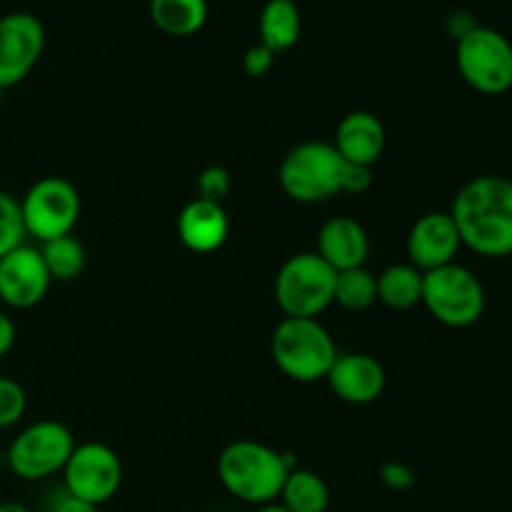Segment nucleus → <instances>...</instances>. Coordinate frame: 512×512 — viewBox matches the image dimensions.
<instances>
[{
    "instance_id": "obj_18",
    "label": "nucleus",
    "mask_w": 512,
    "mask_h": 512,
    "mask_svg": "<svg viewBox=\"0 0 512 512\" xmlns=\"http://www.w3.org/2000/svg\"><path fill=\"white\" fill-rule=\"evenodd\" d=\"M260 43L275 55L285 53L300 40L303 18L295 0H268L260 10Z\"/></svg>"
},
{
    "instance_id": "obj_6",
    "label": "nucleus",
    "mask_w": 512,
    "mask_h": 512,
    "mask_svg": "<svg viewBox=\"0 0 512 512\" xmlns=\"http://www.w3.org/2000/svg\"><path fill=\"white\" fill-rule=\"evenodd\" d=\"M485 285L478 275L460 263L443 265L423 273V300L430 315L445 328H470L485 313Z\"/></svg>"
},
{
    "instance_id": "obj_34",
    "label": "nucleus",
    "mask_w": 512,
    "mask_h": 512,
    "mask_svg": "<svg viewBox=\"0 0 512 512\" xmlns=\"http://www.w3.org/2000/svg\"><path fill=\"white\" fill-rule=\"evenodd\" d=\"M255 512H290V510H285L283 505L278 503V500H275V503H268V505H260V508H255Z\"/></svg>"
},
{
    "instance_id": "obj_14",
    "label": "nucleus",
    "mask_w": 512,
    "mask_h": 512,
    "mask_svg": "<svg viewBox=\"0 0 512 512\" xmlns=\"http://www.w3.org/2000/svg\"><path fill=\"white\" fill-rule=\"evenodd\" d=\"M325 383L335 393V398L348 405H370L385 393L383 363L368 353H338Z\"/></svg>"
},
{
    "instance_id": "obj_27",
    "label": "nucleus",
    "mask_w": 512,
    "mask_h": 512,
    "mask_svg": "<svg viewBox=\"0 0 512 512\" xmlns=\"http://www.w3.org/2000/svg\"><path fill=\"white\" fill-rule=\"evenodd\" d=\"M378 478L385 488L395 490V493H405V490L415 488V483H418L415 470L408 463H400V460H388V463L380 465Z\"/></svg>"
},
{
    "instance_id": "obj_16",
    "label": "nucleus",
    "mask_w": 512,
    "mask_h": 512,
    "mask_svg": "<svg viewBox=\"0 0 512 512\" xmlns=\"http://www.w3.org/2000/svg\"><path fill=\"white\" fill-rule=\"evenodd\" d=\"M315 253L335 270L363 268L370 255L368 230L350 215H335L325 220L318 230V248Z\"/></svg>"
},
{
    "instance_id": "obj_8",
    "label": "nucleus",
    "mask_w": 512,
    "mask_h": 512,
    "mask_svg": "<svg viewBox=\"0 0 512 512\" xmlns=\"http://www.w3.org/2000/svg\"><path fill=\"white\" fill-rule=\"evenodd\" d=\"M18 203L25 235L35 238L40 245L63 235H73L83 208L78 188L68 178L58 175L35 180Z\"/></svg>"
},
{
    "instance_id": "obj_35",
    "label": "nucleus",
    "mask_w": 512,
    "mask_h": 512,
    "mask_svg": "<svg viewBox=\"0 0 512 512\" xmlns=\"http://www.w3.org/2000/svg\"><path fill=\"white\" fill-rule=\"evenodd\" d=\"M3 93H5V90H0V103H3Z\"/></svg>"
},
{
    "instance_id": "obj_33",
    "label": "nucleus",
    "mask_w": 512,
    "mask_h": 512,
    "mask_svg": "<svg viewBox=\"0 0 512 512\" xmlns=\"http://www.w3.org/2000/svg\"><path fill=\"white\" fill-rule=\"evenodd\" d=\"M0 512H30L23 503H15V500H5L0 503Z\"/></svg>"
},
{
    "instance_id": "obj_4",
    "label": "nucleus",
    "mask_w": 512,
    "mask_h": 512,
    "mask_svg": "<svg viewBox=\"0 0 512 512\" xmlns=\"http://www.w3.org/2000/svg\"><path fill=\"white\" fill-rule=\"evenodd\" d=\"M340 168H343V158L333 148V143L303 140L290 148L280 163V188L295 203H328L335 195H340Z\"/></svg>"
},
{
    "instance_id": "obj_30",
    "label": "nucleus",
    "mask_w": 512,
    "mask_h": 512,
    "mask_svg": "<svg viewBox=\"0 0 512 512\" xmlns=\"http://www.w3.org/2000/svg\"><path fill=\"white\" fill-rule=\"evenodd\" d=\"M15 340H18V328H15L13 318L5 310H0V358H5L13 350Z\"/></svg>"
},
{
    "instance_id": "obj_15",
    "label": "nucleus",
    "mask_w": 512,
    "mask_h": 512,
    "mask_svg": "<svg viewBox=\"0 0 512 512\" xmlns=\"http://www.w3.org/2000/svg\"><path fill=\"white\" fill-rule=\"evenodd\" d=\"M388 133H385L383 120L370 110H353L345 115L335 128L333 148L338 150L345 163L368 165L373 168L383 158Z\"/></svg>"
},
{
    "instance_id": "obj_29",
    "label": "nucleus",
    "mask_w": 512,
    "mask_h": 512,
    "mask_svg": "<svg viewBox=\"0 0 512 512\" xmlns=\"http://www.w3.org/2000/svg\"><path fill=\"white\" fill-rule=\"evenodd\" d=\"M275 63V53L270 48H265L263 43L253 45V48L245 50L243 55V70L248 78H263L273 70Z\"/></svg>"
},
{
    "instance_id": "obj_5",
    "label": "nucleus",
    "mask_w": 512,
    "mask_h": 512,
    "mask_svg": "<svg viewBox=\"0 0 512 512\" xmlns=\"http://www.w3.org/2000/svg\"><path fill=\"white\" fill-rule=\"evenodd\" d=\"M285 318H318L333 305L335 270L318 253H295L280 265L273 283Z\"/></svg>"
},
{
    "instance_id": "obj_28",
    "label": "nucleus",
    "mask_w": 512,
    "mask_h": 512,
    "mask_svg": "<svg viewBox=\"0 0 512 512\" xmlns=\"http://www.w3.org/2000/svg\"><path fill=\"white\" fill-rule=\"evenodd\" d=\"M373 180V168H368V165L345 163L343 160V168H340V193L365 195L373 188Z\"/></svg>"
},
{
    "instance_id": "obj_24",
    "label": "nucleus",
    "mask_w": 512,
    "mask_h": 512,
    "mask_svg": "<svg viewBox=\"0 0 512 512\" xmlns=\"http://www.w3.org/2000/svg\"><path fill=\"white\" fill-rule=\"evenodd\" d=\"M23 215H20V203L10 193L0 190V258L25 243Z\"/></svg>"
},
{
    "instance_id": "obj_20",
    "label": "nucleus",
    "mask_w": 512,
    "mask_h": 512,
    "mask_svg": "<svg viewBox=\"0 0 512 512\" xmlns=\"http://www.w3.org/2000/svg\"><path fill=\"white\" fill-rule=\"evenodd\" d=\"M423 300V273L410 263L388 265L378 273V303L390 310H410Z\"/></svg>"
},
{
    "instance_id": "obj_26",
    "label": "nucleus",
    "mask_w": 512,
    "mask_h": 512,
    "mask_svg": "<svg viewBox=\"0 0 512 512\" xmlns=\"http://www.w3.org/2000/svg\"><path fill=\"white\" fill-rule=\"evenodd\" d=\"M195 190H198L200 200L223 205L230 190H233V175L223 165H208L205 170H200L198 180H195Z\"/></svg>"
},
{
    "instance_id": "obj_25",
    "label": "nucleus",
    "mask_w": 512,
    "mask_h": 512,
    "mask_svg": "<svg viewBox=\"0 0 512 512\" xmlns=\"http://www.w3.org/2000/svg\"><path fill=\"white\" fill-rule=\"evenodd\" d=\"M25 410H28V395H25L23 385L0 375V430L18 425Z\"/></svg>"
},
{
    "instance_id": "obj_31",
    "label": "nucleus",
    "mask_w": 512,
    "mask_h": 512,
    "mask_svg": "<svg viewBox=\"0 0 512 512\" xmlns=\"http://www.w3.org/2000/svg\"><path fill=\"white\" fill-rule=\"evenodd\" d=\"M50 512H98V505H90V503H85V500L73 498V495H68L63 490V495L55 500Z\"/></svg>"
},
{
    "instance_id": "obj_11",
    "label": "nucleus",
    "mask_w": 512,
    "mask_h": 512,
    "mask_svg": "<svg viewBox=\"0 0 512 512\" xmlns=\"http://www.w3.org/2000/svg\"><path fill=\"white\" fill-rule=\"evenodd\" d=\"M45 50V28L40 18L15 10L0 18V90L23 83Z\"/></svg>"
},
{
    "instance_id": "obj_21",
    "label": "nucleus",
    "mask_w": 512,
    "mask_h": 512,
    "mask_svg": "<svg viewBox=\"0 0 512 512\" xmlns=\"http://www.w3.org/2000/svg\"><path fill=\"white\" fill-rule=\"evenodd\" d=\"M278 500L290 512H328L330 488L313 470L293 468L285 478Z\"/></svg>"
},
{
    "instance_id": "obj_22",
    "label": "nucleus",
    "mask_w": 512,
    "mask_h": 512,
    "mask_svg": "<svg viewBox=\"0 0 512 512\" xmlns=\"http://www.w3.org/2000/svg\"><path fill=\"white\" fill-rule=\"evenodd\" d=\"M333 303H338L350 313H363L378 303V275L368 268H350L335 273V295Z\"/></svg>"
},
{
    "instance_id": "obj_3",
    "label": "nucleus",
    "mask_w": 512,
    "mask_h": 512,
    "mask_svg": "<svg viewBox=\"0 0 512 512\" xmlns=\"http://www.w3.org/2000/svg\"><path fill=\"white\" fill-rule=\"evenodd\" d=\"M270 358L293 383H320L328 378L338 348L318 318H283L270 335Z\"/></svg>"
},
{
    "instance_id": "obj_1",
    "label": "nucleus",
    "mask_w": 512,
    "mask_h": 512,
    "mask_svg": "<svg viewBox=\"0 0 512 512\" xmlns=\"http://www.w3.org/2000/svg\"><path fill=\"white\" fill-rule=\"evenodd\" d=\"M450 218L460 243L483 258L512 255V180L505 175H475L455 193Z\"/></svg>"
},
{
    "instance_id": "obj_13",
    "label": "nucleus",
    "mask_w": 512,
    "mask_h": 512,
    "mask_svg": "<svg viewBox=\"0 0 512 512\" xmlns=\"http://www.w3.org/2000/svg\"><path fill=\"white\" fill-rule=\"evenodd\" d=\"M460 248L463 243H460L458 228L445 210H430V213L420 215L410 225L408 238H405L408 263L420 273H430V270L455 263Z\"/></svg>"
},
{
    "instance_id": "obj_10",
    "label": "nucleus",
    "mask_w": 512,
    "mask_h": 512,
    "mask_svg": "<svg viewBox=\"0 0 512 512\" xmlns=\"http://www.w3.org/2000/svg\"><path fill=\"white\" fill-rule=\"evenodd\" d=\"M123 485L120 455L105 443H80L63 468V490L90 505H103Z\"/></svg>"
},
{
    "instance_id": "obj_9",
    "label": "nucleus",
    "mask_w": 512,
    "mask_h": 512,
    "mask_svg": "<svg viewBox=\"0 0 512 512\" xmlns=\"http://www.w3.org/2000/svg\"><path fill=\"white\" fill-rule=\"evenodd\" d=\"M75 445L68 425L60 420H38L15 435L5 458L15 478L35 483L63 473Z\"/></svg>"
},
{
    "instance_id": "obj_32",
    "label": "nucleus",
    "mask_w": 512,
    "mask_h": 512,
    "mask_svg": "<svg viewBox=\"0 0 512 512\" xmlns=\"http://www.w3.org/2000/svg\"><path fill=\"white\" fill-rule=\"evenodd\" d=\"M475 25L478 23H475V18L470 13H453L448 18V33L453 35L455 43H458V40L463 38V35H468Z\"/></svg>"
},
{
    "instance_id": "obj_7",
    "label": "nucleus",
    "mask_w": 512,
    "mask_h": 512,
    "mask_svg": "<svg viewBox=\"0 0 512 512\" xmlns=\"http://www.w3.org/2000/svg\"><path fill=\"white\" fill-rule=\"evenodd\" d=\"M455 65L480 95H503L512 88V43L488 25H475L455 43Z\"/></svg>"
},
{
    "instance_id": "obj_2",
    "label": "nucleus",
    "mask_w": 512,
    "mask_h": 512,
    "mask_svg": "<svg viewBox=\"0 0 512 512\" xmlns=\"http://www.w3.org/2000/svg\"><path fill=\"white\" fill-rule=\"evenodd\" d=\"M293 455H285L258 440H235L218 458V480L240 503L260 505L280 498L285 478L295 468Z\"/></svg>"
},
{
    "instance_id": "obj_17",
    "label": "nucleus",
    "mask_w": 512,
    "mask_h": 512,
    "mask_svg": "<svg viewBox=\"0 0 512 512\" xmlns=\"http://www.w3.org/2000/svg\"><path fill=\"white\" fill-rule=\"evenodd\" d=\"M175 230H178L180 243L193 253H215V250L223 248L230 235L228 210L218 203L193 198L180 210Z\"/></svg>"
},
{
    "instance_id": "obj_19",
    "label": "nucleus",
    "mask_w": 512,
    "mask_h": 512,
    "mask_svg": "<svg viewBox=\"0 0 512 512\" xmlns=\"http://www.w3.org/2000/svg\"><path fill=\"white\" fill-rule=\"evenodd\" d=\"M150 18L163 33L188 38L208 20V0H150Z\"/></svg>"
},
{
    "instance_id": "obj_12",
    "label": "nucleus",
    "mask_w": 512,
    "mask_h": 512,
    "mask_svg": "<svg viewBox=\"0 0 512 512\" xmlns=\"http://www.w3.org/2000/svg\"><path fill=\"white\" fill-rule=\"evenodd\" d=\"M50 278L40 248L23 243L0 258V303L13 310H30L48 295Z\"/></svg>"
},
{
    "instance_id": "obj_23",
    "label": "nucleus",
    "mask_w": 512,
    "mask_h": 512,
    "mask_svg": "<svg viewBox=\"0 0 512 512\" xmlns=\"http://www.w3.org/2000/svg\"><path fill=\"white\" fill-rule=\"evenodd\" d=\"M40 255H43L50 278L58 280V283H70V280L80 278L85 263H88L85 245L75 235H63V238L43 243L40 245Z\"/></svg>"
}]
</instances>
